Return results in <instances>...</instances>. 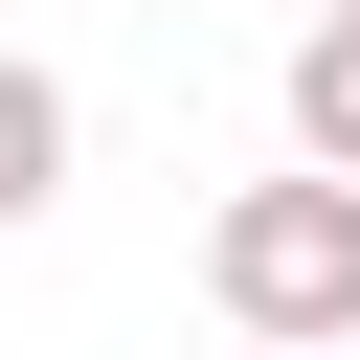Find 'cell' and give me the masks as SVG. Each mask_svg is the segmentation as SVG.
Returning <instances> with one entry per match:
<instances>
[{"label":"cell","mask_w":360,"mask_h":360,"mask_svg":"<svg viewBox=\"0 0 360 360\" xmlns=\"http://www.w3.org/2000/svg\"><path fill=\"white\" fill-rule=\"evenodd\" d=\"M292 158H315V180H360V22H315V45H292Z\"/></svg>","instance_id":"3957f363"},{"label":"cell","mask_w":360,"mask_h":360,"mask_svg":"<svg viewBox=\"0 0 360 360\" xmlns=\"http://www.w3.org/2000/svg\"><path fill=\"white\" fill-rule=\"evenodd\" d=\"M202 292H225V338H270V360H360V180H248L225 225H202Z\"/></svg>","instance_id":"6da1fadb"},{"label":"cell","mask_w":360,"mask_h":360,"mask_svg":"<svg viewBox=\"0 0 360 360\" xmlns=\"http://www.w3.org/2000/svg\"><path fill=\"white\" fill-rule=\"evenodd\" d=\"M315 22H360V0H315Z\"/></svg>","instance_id":"277c9868"},{"label":"cell","mask_w":360,"mask_h":360,"mask_svg":"<svg viewBox=\"0 0 360 360\" xmlns=\"http://www.w3.org/2000/svg\"><path fill=\"white\" fill-rule=\"evenodd\" d=\"M45 202H68V90L0 45V225H45Z\"/></svg>","instance_id":"7a4b0ae2"}]
</instances>
